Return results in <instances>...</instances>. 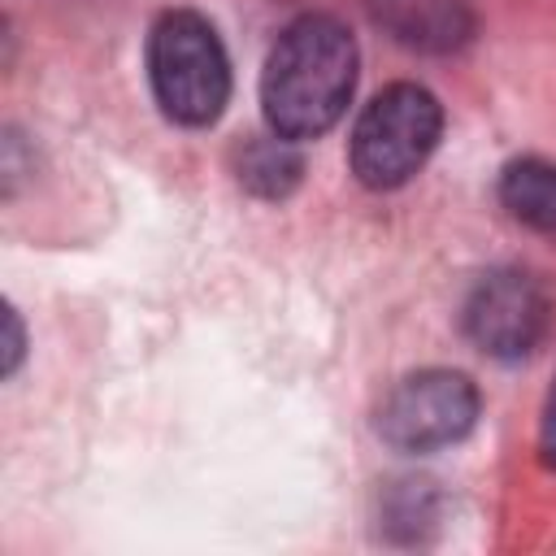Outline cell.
<instances>
[{"label": "cell", "instance_id": "7", "mask_svg": "<svg viewBox=\"0 0 556 556\" xmlns=\"http://www.w3.org/2000/svg\"><path fill=\"white\" fill-rule=\"evenodd\" d=\"M295 174H300V161H295V152L287 148V139H278V143L252 148L239 178H243L248 187H261L265 195H278L287 182H295Z\"/></svg>", "mask_w": 556, "mask_h": 556}, {"label": "cell", "instance_id": "3", "mask_svg": "<svg viewBox=\"0 0 556 556\" xmlns=\"http://www.w3.org/2000/svg\"><path fill=\"white\" fill-rule=\"evenodd\" d=\"M443 130V113L439 100L417 87V83H395L387 91H378L356 130H352V169L365 187H400L408 182L426 156L434 152Z\"/></svg>", "mask_w": 556, "mask_h": 556}, {"label": "cell", "instance_id": "8", "mask_svg": "<svg viewBox=\"0 0 556 556\" xmlns=\"http://www.w3.org/2000/svg\"><path fill=\"white\" fill-rule=\"evenodd\" d=\"M543 460L556 465V387L547 395V413H543Z\"/></svg>", "mask_w": 556, "mask_h": 556}, {"label": "cell", "instance_id": "4", "mask_svg": "<svg viewBox=\"0 0 556 556\" xmlns=\"http://www.w3.org/2000/svg\"><path fill=\"white\" fill-rule=\"evenodd\" d=\"M478 417V391L465 374L421 369L400 378L378 404V434L400 452H434L469 434Z\"/></svg>", "mask_w": 556, "mask_h": 556}, {"label": "cell", "instance_id": "1", "mask_svg": "<svg viewBox=\"0 0 556 556\" xmlns=\"http://www.w3.org/2000/svg\"><path fill=\"white\" fill-rule=\"evenodd\" d=\"M352 83H356L352 35L326 13H308L291 22L278 35L261 78V100L274 135L313 139L330 130L352 100Z\"/></svg>", "mask_w": 556, "mask_h": 556}, {"label": "cell", "instance_id": "2", "mask_svg": "<svg viewBox=\"0 0 556 556\" xmlns=\"http://www.w3.org/2000/svg\"><path fill=\"white\" fill-rule=\"evenodd\" d=\"M156 104L182 126H208L230 96V65L217 30L200 13H165L148 39Z\"/></svg>", "mask_w": 556, "mask_h": 556}, {"label": "cell", "instance_id": "5", "mask_svg": "<svg viewBox=\"0 0 556 556\" xmlns=\"http://www.w3.org/2000/svg\"><path fill=\"white\" fill-rule=\"evenodd\" d=\"M547 291L539 287V278L521 274V269H495L486 274L469 300H465V334L500 361H517L526 352H534V343L547 334Z\"/></svg>", "mask_w": 556, "mask_h": 556}, {"label": "cell", "instance_id": "6", "mask_svg": "<svg viewBox=\"0 0 556 556\" xmlns=\"http://www.w3.org/2000/svg\"><path fill=\"white\" fill-rule=\"evenodd\" d=\"M500 200L521 226L556 239V165L539 156L513 161L500 178Z\"/></svg>", "mask_w": 556, "mask_h": 556}]
</instances>
